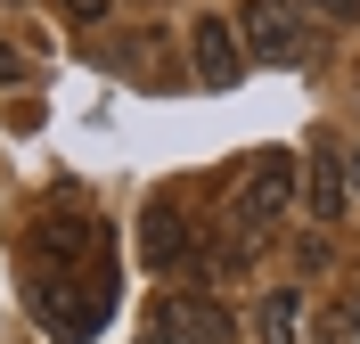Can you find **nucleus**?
Masks as SVG:
<instances>
[{"instance_id": "423d86ee", "label": "nucleus", "mask_w": 360, "mask_h": 344, "mask_svg": "<svg viewBox=\"0 0 360 344\" xmlns=\"http://www.w3.org/2000/svg\"><path fill=\"white\" fill-rule=\"evenodd\" d=\"M188 49H197V82L205 91H229V82L246 74V42H238L221 17H205L197 33H188Z\"/></svg>"}, {"instance_id": "ddd939ff", "label": "nucleus", "mask_w": 360, "mask_h": 344, "mask_svg": "<svg viewBox=\"0 0 360 344\" xmlns=\"http://www.w3.org/2000/svg\"><path fill=\"white\" fill-rule=\"evenodd\" d=\"M344 181H352V197H360V148H352V156H344Z\"/></svg>"}, {"instance_id": "39448f33", "label": "nucleus", "mask_w": 360, "mask_h": 344, "mask_svg": "<svg viewBox=\"0 0 360 344\" xmlns=\"http://www.w3.org/2000/svg\"><path fill=\"white\" fill-rule=\"evenodd\" d=\"M33 254L58 262V271H107V229H98V222H66V213H58V222L33 229Z\"/></svg>"}, {"instance_id": "7ed1b4c3", "label": "nucleus", "mask_w": 360, "mask_h": 344, "mask_svg": "<svg viewBox=\"0 0 360 344\" xmlns=\"http://www.w3.org/2000/svg\"><path fill=\"white\" fill-rule=\"evenodd\" d=\"M238 42H246V58H262V66H303V58H311V33L295 25L287 0H246Z\"/></svg>"}, {"instance_id": "f257e3e1", "label": "nucleus", "mask_w": 360, "mask_h": 344, "mask_svg": "<svg viewBox=\"0 0 360 344\" xmlns=\"http://www.w3.org/2000/svg\"><path fill=\"white\" fill-rule=\"evenodd\" d=\"M33 312H41V328L58 344H90L98 320H107V271H58V262H41L33 271Z\"/></svg>"}, {"instance_id": "9d476101", "label": "nucleus", "mask_w": 360, "mask_h": 344, "mask_svg": "<svg viewBox=\"0 0 360 344\" xmlns=\"http://www.w3.org/2000/svg\"><path fill=\"white\" fill-rule=\"evenodd\" d=\"M311 344H360V295H344V303H328V320L311 328Z\"/></svg>"}, {"instance_id": "f03ea898", "label": "nucleus", "mask_w": 360, "mask_h": 344, "mask_svg": "<svg viewBox=\"0 0 360 344\" xmlns=\"http://www.w3.org/2000/svg\"><path fill=\"white\" fill-rule=\"evenodd\" d=\"M295 189H303L295 156H254V172L238 181V197H229V222L246 229V246H262V229H278L295 213Z\"/></svg>"}, {"instance_id": "6e6552de", "label": "nucleus", "mask_w": 360, "mask_h": 344, "mask_svg": "<svg viewBox=\"0 0 360 344\" xmlns=\"http://www.w3.org/2000/svg\"><path fill=\"white\" fill-rule=\"evenodd\" d=\"M303 197H311L319 222H336V213H344V197H352V181H344V148H328V139L311 148V164H303Z\"/></svg>"}, {"instance_id": "1a4fd4ad", "label": "nucleus", "mask_w": 360, "mask_h": 344, "mask_svg": "<svg viewBox=\"0 0 360 344\" xmlns=\"http://www.w3.org/2000/svg\"><path fill=\"white\" fill-rule=\"evenodd\" d=\"M139 254L156 262V271H172V262H188V222H180V205H148V222H139Z\"/></svg>"}, {"instance_id": "20e7f679", "label": "nucleus", "mask_w": 360, "mask_h": 344, "mask_svg": "<svg viewBox=\"0 0 360 344\" xmlns=\"http://www.w3.org/2000/svg\"><path fill=\"white\" fill-rule=\"evenodd\" d=\"M156 336H172V344H238V320L221 303H205V295H164L156 303Z\"/></svg>"}, {"instance_id": "0eeeda50", "label": "nucleus", "mask_w": 360, "mask_h": 344, "mask_svg": "<svg viewBox=\"0 0 360 344\" xmlns=\"http://www.w3.org/2000/svg\"><path fill=\"white\" fill-rule=\"evenodd\" d=\"M254 336L262 344H311V303H303V287H270L262 312H254Z\"/></svg>"}, {"instance_id": "4468645a", "label": "nucleus", "mask_w": 360, "mask_h": 344, "mask_svg": "<svg viewBox=\"0 0 360 344\" xmlns=\"http://www.w3.org/2000/svg\"><path fill=\"white\" fill-rule=\"evenodd\" d=\"M148 344H172V336H156V328H148Z\"/></svg>"}, {"instance_id": "f8f14e48", "label": "nucleus", "mask_w": 360, "mask_h": 344, "mask_svg": "<svg viewBox=\"0 0 360 344\" xmlns=\"http://www.w3.org/2000/svg\"><path fill=\"white\" fill-rule=\"evenodd\" d=\"M66 8H74V17H82V25H98V17H107V8H115V0H66Z\"/></svg>"}, {"instance_id": "9b49d317", "label": "nucleus", "mask_w": 360, "mask_h": 344, "mask_svg": "<svg viewBox=\"0 0 360 344\" xmlns=\"http://www.w3.org/2000/svg\"><path fill=\"white\" fill-rule=\"evenodd\" d=\"M311 8H319V17H336V25H352V17H360V0H311Z\"/></svg>"}]
</instances>
